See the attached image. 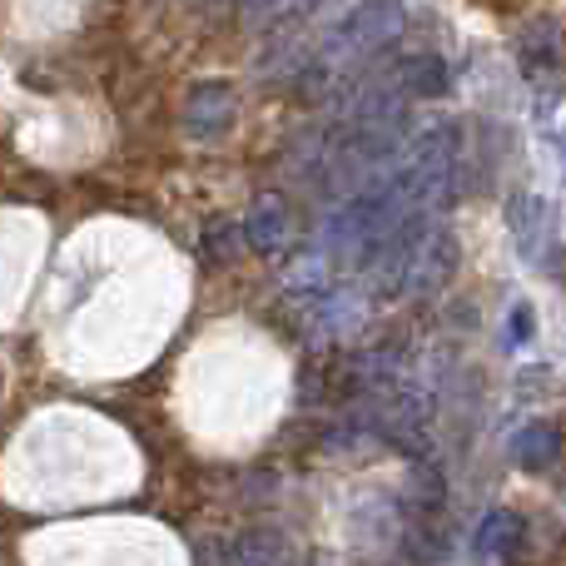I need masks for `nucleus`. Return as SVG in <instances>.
I'll return each instance as SVG.
<instances>
[{"label": "nucleus", "instance_id": "obj_1", "mask_svg": "<svg viewBox=\"0 0 566 566\" xmlns=\"http://www.w3.org/2000/svg\"><path fill=\"white\" fill-rule=\"evenodd\" d=\"M452 269H458V239L448 229H418L408 254H402V289L432 293L438 283L452 279Z\"/></svg>", "mask_w": 566, "mask_h": 566}, {"label": "nucleus", "instance_id": "obj_2", "mask_svg": "<svg viewBox=\"0 0 566 566\" xmlns=\"http://www.w3.org/2000/svg\"><path fill=\"white\" fill-rule=\"evenodd\" d=\"M507 224H512V239H517V249L532 259V264H542V239L552 234V205L537 195H517L507 205Z\"/></svg>", "mask_w": 566, "mask_h": 566}, {"label": "nucleus", "instance_id": "obj_3", "mask_svg": "<svg viewBox=\"0 0 566 566\" xmlns=\"http://www.w3.org/2000/svg\"><path fill=\"white\" fill-rule=\"evenodd\" d=\"M557 452H562V432L547 428V422H532V428H522L512 438V458L522 468H547V462H557Z\"/></svg>", "mask_w": 566, "mask_h": 566}, {"label": "nucleus", "instance_id": "obj_4", "mask_svg": "<svg viewBox=\"0 0 566 566\" xmlns=\"http://www.w3.org/2000/svg\"><path fill=\"white\" fill-rule=\"evenodd\" d=\"M517 532H522V522L512 517L507 507L492 512V517L478 527V552H502V547H512V542H517Z\"/></svg>", "mask_w": 566, "mask_h": 566}, {"label": "nucleus", "instance_id": "obj_5", "mask_svg": "<svg viewBox=\"0 0 566 566\" xmlns=\"http://www.w3.org/2000/svg\"><path fill=\"white\" fill-rule=\"evenodd\" d=\"M229 115H234V99H229V90H199V95H195V125L199 129L229 125Z\"/></svg>", "mask_w": 566, "mask_h": 566}, {"label": "nucleus", "instance_id": "obj_6", "mask_svg": "<svg viewBox=\"0 0 566 566\" xmlns=\"http://www.w3.org/2000/svg\"><path fill=\"white\" fill-rule=\"evenodd\" d=\"M249 234H254L259 249H274L283 239V205L279 199H264V205L254 209V219H249Z\"/></svg>", "mask_w": 566, "mask_h": 566}]
</instances>
